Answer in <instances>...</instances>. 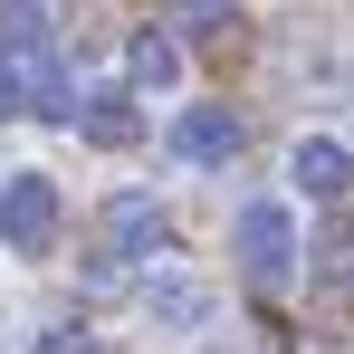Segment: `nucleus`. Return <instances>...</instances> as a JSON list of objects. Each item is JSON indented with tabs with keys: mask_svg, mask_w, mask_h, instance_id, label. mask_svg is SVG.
<instances>
[{
	"mask_svg": "<svg viewBox=\"0 0 354 354\" xmlns=\"http://www.w3.org/2000/svg\"><path fill=\"white\" fill-rule=\"evenodd\" d=\"M230 249H239V278L278 297V288L297 278V221H288V201H249L239 230H230Z\"/></svg>",
	"mask_w": 354,
	"mask_h": 354,
	"instance_id": "1",
	"label": "nucleus"
},
{
	"mask_svg": "<svg viewBox=\"0 0 354 354\" xmlns=\"http://www.w3.org/2000/svg\"><path fill=\"white\" fill-rule=\"evenodd\" d=\"M173 29L211 48V39H230V29H239V10H230V0H182V10H173Z\"/></svg>",
	"mask_w": 354,
	"mask_h": 354,
	"instance_id": "10",
	"label": "nucleus"
},
{
	"mask_svg": "<svg viewBox=\"0 0 354 354\" xmlns=\"http://www.w3.org/2000/svg\"><path fill=\"white\" fill-rule=\"evenodd\" d=\"M77 134H86V144H106V153H124V144H144V106H134V86H106V96H77Z\"/></svg>",
	"mask_w": 354,
	"mask_h": 354,
	"instance_id": "4",
	"label": "nucleus"
},
{
	"mask_svg": "<svg viewBox=\"0 0 354 354\" xmlns=\"http://www.w3.org/2000/svg\"><path fill=\"white\" fill-rule=\"evenodd\" d=\"M124 86H134V96L182 86V39L173 29H134V39H124Z\"/></svg>",
	"mask_w": 354,
	"mask_h": 354,
	"instance_id": "6",
	"label": "nucleus"
},
{
	"mask_svg": "<svg viewBox=\"0 0 354 354\" xmlns=\"http://www.w3.org/2000/svg\"><path fill=\"white\" fill-rule=\"evenodd\" d=\"M173 153L182 163H230L239 153V115L230 106H182L173 115Z\"/></svg>",
	"mask_w": 354,
	"mask_h": 354,
	"instance_id": "5",
	"label": "nucleus"
},
{
	"mask_svg": "<svg viewBox=\"0 0 354 354\" xmlns=\"http://www.w3.org/2000/svg\"><path fill=\"white\" fill-rule=\"evenodd\" d=\"M288 182L306 192V201H335V192L354 182V163H345V144H335V134H306V144L288 153Z\"/></svg>",
	"mask_w": 354,
	"mask_h": 354,
	"instance_id": "7",
	"label": "nucleus"
},
{
	"mask_svg": "<svg viewBox=\"0 0 354 354\" xmlns=\"http://www.w3.org/2000/svg\"><path fill=\"white\" fill-rule=\"evenodd\" d=\"M29 354H106V345H96L86 326H39V335H29Z\"/></svg>",
	"mask_w": 354,
	"mask_h": 354,
	"instance_id": "11",
	"label": "nucleus"
},
{
	"mask_svg": "<svg viewBox=\"0 0 354 354\" xmlns=\"http://www.w3.org/2000/svg\"><path fill=\"white\" fill-rule=\"evenodd\" d=\"M144 316H153V326H211V288L182 278V268H153V278H144Z\"/></svg>",
	"mask_w": 354,
	"mask_h": 354,
	"instance_id": "8",
	"label": "nucleus"
},
{
	"mask_svg": "<svg viewBox=\"0 0 354 354\" xmlns=\"http://www.w3.org/2000/svg\"><path fill=\"white\" fill-rule=\"evenodd\" d=\"M106 239H115L124 259H153V249L173 239V221H163L153 192H115V201H106Z\"/></svg>",
	"mask_w": 354,
	"mask_h": 354,
	"instance_id": "3",
	"label": "nucleus"
},
{
	"mask_svg": "<svg viewBox=\"0 0 354 354\" xmlns=\"http://www.w3.org/2000/svg\"><path fill=\"white\" fill-rule=\"evenodd\" d=\"M48 29H58V19H48V0H0V48H10V58H39V48H48Z\"/></svg>",
	"mask_w": 354,
	"mask_h": 354,
	"instance_id": "9",
	"label": "nucleus"
},
{
	"mask_svg": "<svg viewBox=\"0 0 354 354\" xmlns=\"http://www.w3.org/2000/svg\"><path fill=\"white\" fill-rule=\"evenodd\" d=\"M0 115H19V58L0 48Z\"/></svg>",
	"mask_w": 354,
	"mask_h": 354,
	"instance_id": "12",
	"label": "nucleus"
},
{
	"mask_svg": "<svg viewBox=\"0 0 354 354\" xmlns=\"http://www.w3.org/2000/svg\"><path fill=\"white\" fill-rule=\"evenodd\" d=\"M48 239H58V182H48V173H10V182H0V249L39 259Z\"/></svg>",
	"mask_w": 354,
	"mask_h": 354,
	"instance_id": "2",
	"label": "nucleus"
}]
</instances>
